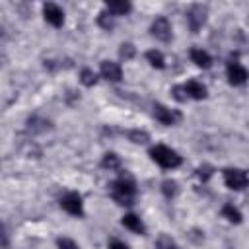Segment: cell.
<instances>
[{
  "label": "cell",
  "instance_id": "6da1fadb",
  "mask_svg": "<svg viewBox=\"0 0 249 249\" xmlns=\"http://www.w3.org/2000/svg\"><path fill=\"white\" fill-rule=\"evenodd\" d=\"M150 156H152V160H154L160 167H163V169H175V167L181 165V156H179L175 150H171V148H167V146H163V144L154 146V148L150 150Z\"/></svg>",
  "mask_w": 249,
  "mask_h": 249
},
{
  "label": "cell",
  "instance_id": "7a4b0ae2",
  "mask_svg": "<svg viewBox=\"0 0 249 249\" xmlns=\"http://www.w3.org/2000/svg\"><path fill=\"white\" fill-rule=\"evenodd\" d=\"M111 196L119 202V204H132L134 196H136V185L130 179H115L111 183Z\"/></svg>",
  "mask_w": 249,
  "mask_h": 249
},
{
  "label": "cell",
  "instance_id": "3957f363",
  "mask_svg": "<svg viewBox=\"0 0 249 249\" xmlns=\"http://www.w3.org/2000/svg\"><path fill=\"white\" fill-rule=\"evenodd\" d=\"M224 183L233 191H241L247 187V173L237 167H228L224 169Z\"/></svg>",
  "mask_w": 249,
  "mask_h": 249
},
{
  "label": "cell",
  "instance_id": "277c9868",
  "mask_svg": "<svg viewBox=\"0 0 249 249\" xmlns=\"http://www.w3.org/2000/svg\"><path fill=\"white\" fill-rule=\"evenodd\" d=\"M204 21H206V8H204V6H200V4L191 6V8H189V12H187V23H189L191 31H195V33H196V31L204 25Z\"/></svg>",
  "mask_w": 249,
  "mask_h": 249
},
{
  "label": "cell",
  "instance_id": "5b68a950",
  "mask_svg": "<svg viewBox=\"0 0 249 249\" xmlns=\"http://www.w3.org/2000/svg\"><path fill=\"white\" fill-rule=\"evenodd\" d=\"M154 117L161 123V124H167V126H171V124H177L179 121H181V113L179 111H175V109H169V107H165V105H154Z\"/></svg>",
  "mask_w": 249,
  "mask_h": 249
},
{
  "label": "cell",
  "instance_id": "8992f818",
  "mask_svg": "<svg viewBox=\"0 0 249 249\" xmlns=\"http://www.w3.org/2000/svg\"><path fill=\"white\" fill-rule=\"evenodd\" d=\"M60 206L72 214V216H82L84 214V206H82V196L78 193H66L62 198H60Z\"/></svg>",
  "mask_w": 249,
  "mask_h": 249
},
{
  "label": "cell",
  "instance_id": "52a82bcc",
  "mask_svg": "<svg viewBox=\"0 0 249 249\" xmlns=\"http://www.w3.org/2000/svg\"><path fill=\"white\" fill-rule=\"evenodd\" d=\"M152 35L163 43L171 41V23L167 21V18H156L152 21V27H150Z\"/></svg>",
  "mask_w": 249,
  "mask_h": 249
},
{
  "label": "cell",
  "instance_id": "ba28073f",
  "mask_svg": "<svg viewBox=\"0 0 249 249\" xmlns=\"http://www.w3.org/2000/svg\"><path fill=\"white\" fill-rule=\"evenodd\" d=\"M43 16H45V19H47L53 27H60V25L64 23V12H62L56 4H53V2H47V4L43 6Z\"/></svg>",
  "mask_w": 249,
  "mask_h": 249
},
{
  "label": "cell",
  "instance_id": "9c48e42d",
  "mask_svg": "<svg viewBox=\"0 0 249 249\" xmlns=\"http://www.w3.org/2000/svg\"><path fill=\"white\" fill-rule=\"evenodd\" d=\"M226 74H228V82L231 86H241L247 80V70L237 62H230L226 68Z\"/></svg>",
  "mask_w": 249,
  "mask_h": 249
},
{
  "label": "cell",
  "instance_id": "30bf717a",
  "mask_svg": "<svg viewBox=\"0 0 249 249\" xmlns=\"http://www.w3.org/2000/svg\"><path fill=\"white\" fill-rule=\"evenodd\" d=\"M99 70H101V76H103L105 80H109V82H121V78H123V68H121V64L113 62V60H103Z\"/></svg>",
  "mask_w": 249,
  "mask_h": 249
},
{
  "label": "cell",
  "instance_id": "8fae6325",
  "mask_svg": "<svg viewBox=\"0 0 249 249\" xmlns=\"http://www.w3.org/2000/svg\"><path fill=\"white\" fill-rule=\"evenodd\" d=\"M183 88L187 91V97H193V99H204L206 97V88L200 82H196V80L187 82Z\"/></svg>",
  "mask_w": 249,
  "mask_h": 249
},
{
  "label": "cell",
  "instance_id": "7c38bea8",
  "mask_svg": "<svg viewBox=\"0 0 249 249\" xmlns=\"http://www.w3.org/2000/svg\"><path fill=\"white\" fill-rule=\"evenodd\" d=\"M107 10L109 14H115V16H124L132 10V4L126 2V0H111L107 2Z\"/></svg>",
  "mask_w": 249,
  "mask_h": 249
},
{
  "label": "cell",
  "instance_id": "4fadbf2b",
  "mask_svg": "<svg viewBox=\"0 0 249 249\" xmlns=\"http://www.w3.org/2000/svg\"><path fill=\"white\" fill-rule=\"evenodd\" d=\"M191 60L200 68H208L212 64V56L202 49H191Z\"/></svg>",
  "mask_w": 249,
  "mask_h": 249
},
{
  "label": "cell",
  "instance_id": "5bb4252c",
  "mask_svg": "<svg viewBox=\"0 0 249 249\" xmlns=\"http://www.w3.org/2000/svg\"><path fill=\"white\" fill-rule=\"evenodd\" d=\"M123 226L124 228H128L130 231H134V233H144V224H142V220L136 216V214H124L123 216Z\"/></svg>",
  "mask_w": 249,
  "mask_h": 249
},
{
  "label": "cell",
  "instance_id": "9a60e30c",
  "mask_svg": "<svg viewBox=\"0 0 249 249\" xmlns=\"http://www.w3.org/2000/svg\"><path fill=\"white\" fill-rule=\"evenodd\" d=\"M101 165H103L105 169H119V167H121V160H119L117 154L107 152V154L103 156V160H101Z\"/></svg>",
  "mask_w": 249,
  "mask_h": 249
},
{
  "label": "cell",
  "instance_id": "2e32d148",
  "mask_svg": "<svg viewBox=\"0 0 249 249\" xmlns=\"http://www.w3.org/2000/svg\"><path fill=\"white\" fill-rule=\"evenodd\" d=\"M222 214L230 220V222H233V224H239L241 222V212L233 206V204H224V208H222Z\"/></svg>",
  "mask_w": 249,
  "mask_h": 249
},
{
  "label": "cell",
  "instance_id": "e0dca14e",
  "mask_svg": "<svg viewBox=\"0 0 249 249\" xmlns=\"http://www.w3.org/2000/svg\"><path fill=\"white\" fill-rule=\"evenodd\" d=\"M146 58H148V62L154 68H163L165 66V58H163V54L160 51H148L146 53Z\"/></svg>",
  "mask_w": 249,
  "mask_h": 249
},
{
  "label": "cell",
  "instance_id": "ac0fdd59",
  "mask_svg": "<svg viewBox=\"0 0 249 249\" xmlns=\"http://www.w3.org/2000/svg\"><path fill=\"white\" fill-rule=\"evenodd\" d=\"M156 249H179V245L165 233H161L158 239H156Z\"/></svg>",
  "mask_w": 249,
  "mask_h": 249
},
{
  "label": "cell",
  "instance_id": "d6986e66",
  "mask_svg": "<svg viewBox=\"0 0 249 249\" xmlns=\"http://www.w3.org/2000/svg\"><path fill=\"white\" fill-rule=\"evenodd\" d=\"M80 80H82V84H84V86H93V84L97 82V76L93 74V70L84 68V70H82V74H80Z\"/></svg>",
  "mask_w": 249,
  "mask_h": 249
},
{
  "label": "cell",
  "instance_id": "ffe728a7",
  "mask_svg": "<svg viewBox=\"0 0 249 249\" xmlns=\"http://www.w3.org/2000/svg\"><path fill=\"white\" fill-rule=\"evenodd\" d=\"M126 134H128V138H130L132 142H136V144H144V142H148V134H146L144 130H128Z\"/></svg>",
  "mask_w": 249,
  "mask_h": 249
},
{
  "label": "cell",
  "instance_id": "44dd1931",
  "mask_svg": "<svg viewBox=\"0 0 249 249\" xmlns=\"http://www.w3.org/2000/svg\"><path fill=\"white\" fill-rule=\"evenodd\" d=\"M119 54H121V58L130 60V58L134 56V47H132L130 43H123V45H121V49H119Z\"/></svg>",
  "mask_w": 249,
  "mask_h": 249
},
{
  "label": "cell",
  "instance_id": "7402d4cb",
  "mask_svg": "<svg viewBox=\"0 0 249 249\" xmlns=\"http://www.w3.org/2000/svg\"><path fill=\"white\" fill-rule=\"evenodd\" d=\"M161 191H163L165 196H173V195L177 193V183L171 181V179H167V181L161 183Z\"/></svg>",
  "mask_w": 249,
  "mask_h": 249
},
{
  "label": "cell",
  "instance_id": "603a6c76",
  "mask_svg": "<svg viewBox=\"0 0 249 249\" xmlns=\"http://www.w3.org/2000/svg\"><path fill=\"white\" fill-rule=\"evenodd\" d=\"M97 23H99L103 29H111V27H113V19H111V14H107V12H101V14H99V18H97Z\"/></svg>",
  "mask_w": 249,
  "mask_h": 249
},
{
  "label": "cell",
  "instance_id": "cb8c5ba5",
  "mask_svg": "<svg viewBox=\"0 0 249 249\" xmlns=\"http://www.w3.org/2000/svg\"><path fill=\"white\" fill-rule=\"evenodd\" d=\"M212 171H214L212 165H200V167L196 169V175H198L202 181H208V177L212 175Z\"/></svg>",
  "mask_w": 249,
  "mask_h": 249
},
{
  "label": "cell",
  "instance_id": "d4e9b609",
  "mask_svg": "<svg viewBox=\"0 0 249 249\" xmlns=\"http://www.w3.org/2000/svg\"><path fill=\"white\" fill-rule=\"evenodd\" d=\"M56 245H58V249H80L72 239H68V237H60L58 241H56Z\"/></svg>",
  "mask_w": 249,
  "mask_h": 249
},
{
  "label": "cell",
  "instance_id": "484cf974",
  "mask_svg": "<svg viewBox=\"0 0 249 249\" xmlns=\"http://www.w3.org/2000/svg\"><path fill=\"white\" fill-rule=\"evenodd\" d=\"M173 97H175L177 101H185V99H187L185 88H183V86H175V88H173Z\"/></svg>",
  "mask_w": 249,
  "mask_h": 249
},
{
  "label": "cell",
  "instance_id": "4316f807",
  "mask_svg": "<svg viewBox=\"0 0 249 249\" xmlns=\"http://www.w3.org/2000/svg\"><path fill=\"white\" fill-rule=\"evenodd\" d=\"M4 247H8V233H6L4 224L0 222V249H4Z\"/></svg>",
  "mask_w": 249,
  "mask_h": 249
},
{
  "label": "cell",
  "instance_id": "83f0119b",
  "mask_svg": "<svg viewBox=\"0 0 249 249\" xmlns=\"http://www.w3.org/2000/svg\"><path fill=\"white\" fill-rule=\"evenodd\" d=\"M109 249H128V245L123 243V241H119V239H115V241L109 243Z\"/></svg>",
  "mask_w": 249,
  "mask_h": 249
}]
</instances>
